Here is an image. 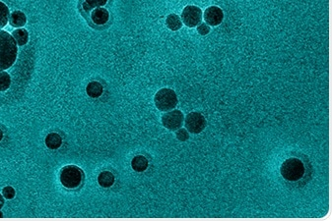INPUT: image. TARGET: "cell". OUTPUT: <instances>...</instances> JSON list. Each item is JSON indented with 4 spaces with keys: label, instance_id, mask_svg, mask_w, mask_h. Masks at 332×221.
Segmentation results:
<instances>
[{
    "label": "cell",
    "instance_id": "cell-1",
    "mask_svg": "<svg viewBox=\"0 0 332 221\" xmlns=\"http://www.w3.org/2000/svg\"><path fill=\"white\" fill-rule=\"evenodd\" d=\"M18 48L13 37L0 30V71L10 68L17 59Z\"/></svg>",
    "mask_w": 332,
    "mask_h": 221
},
{
    "label": "cell",
    "instance_id": "cell-2",
    "mask_svg": "<svg viewBox=\"0 0 332 221\" xmlns=\"http://www.w3.org/2000/svg\"><path fill=\"white\" fill-rule=\"evenodd\" d=\"M281 175L285 180L290 182H296L303 178L305 174V166L301 159L291 157L286 159L281 165Z\"/></svg>",
    "mask_w": 332,
    "mask_h": 221
},
{
    "label": "cell",
    "instance_id": "cell-3",
    "mask_svg": "<svg viewBox=\"0 0 332 221\" xmlns=\"http://www.w3.org/2000/svg\"><path fill=\"white\" fill-rule=\"evenodd\" d=\"M154 102L160 111H170L178 105V95L171 88H162L155 94Z\"/></svg>",
    "mask_w": 332,
    "mask_h": 221
},
{
    "label": "cell",
    "instance_id": "cell-4",
    "mask_svg": "<svg viewBox=\"0 0 332 221\" xmlns=\"http://www.w3.org/2000/svg\"><path fill=\"white\" fill-rule=\"evenodd\" d=\"M83 180V171L75 165H67L60 171V182L68 189L78 188Z\"/></svg>",
    "mask_w": 332,
    "mask_h": 221
},
{
    "label": "cell",
    "instance_id": "cell-5",
    "mask_svg": "<svg viewBox=\"0 0 332 221\" xmlns=\"http://www.w3.org/2000/svg\"><path fill=\"white\" fill-rule=\"evenodd\" d=\"M184 120H185V117H184L183 112L178 109L167 111L162 116V123L164 127H166L167 129L171 131H176L182 128Z\"/></svg>",
    "mask_w": 332,
    "mask_h": 221
},
{
    "label": "cell",
    "instance_id": "cell-6",
    "mask_svg": "<svg viewBox=\"0 0 332 221\" xmlns=\"http://www.w3.org/2000/svg\"><path fill=\"white\" fill-rule=\"evenodd\" d=\"M182 19L184 24L189 28H194L201 23L202 11L199 7L194 5L187 6L182 13Z\"/></svg>",
    "mask_w": 332,
    "mask_h": 221
},
{
    "label": "cell",
    "instance_id": "cell-7",
    "mask_svg": "<svg viewBox=\"0 0 332 221\" xmlns=\"http://www.w3.org/2000/svg\"><path fill=\"white\" fill-rule=\"evenodd\" d=\"M186 128L191 134H199L206 127V119L199 112H190L186 117Z\"/></svg>",
    "mask_w": 332,
    "mask_h": 221
},
{
    "label": "cell",
    "instance_id": "cell-8",
    "mask_svg": "<svg viewBox=\"0 0 332 221\" xmlns=\"http://www.w3.org/2000/svg\"><path fill=\"white\" fill-rule=\"evenodd\" d=\"M203 18L207 25L215 27L222 23L224 19V14L221 8L217 6H210L205 10Z\"/></svg>",
    "mask_w": 332,
    "mask_h": 221
},
{
    "label": "cell",
    "instance_id": "cell-9",
    "mask_svg": "<svg viewBox=\"0 0 332 221\" xmlns=\"http://www.w3.org/2000/svg\"><path fill=\"white\" fill-rule=\"evenodd\" d=\"M91 19L96 25H105L110 19L109 11L105 8L98 7L91 14Z\"/></svg>",
    "mask_w": 332,
    "mask_h": 221
},
{
    "label": "cell",
    "instance_id": "cell-10",
    "mask_svg": "<svg viewBox=\"0 0 332 221\" xmlns=\"http://www.w3.org/2000/svg\"><path fill=\"white\" fill-rule=\"evenodd\" d=\"M9 23L14 28H22L27 23V17L21 11H14L9 16Z\"/></svg>",
    "mask_w": 332,
    "mask_h": 221
},
{
    "label": "cell",
    "instance_id": "cell-11",
    "mask_svg": "<svg viewBox=\"0 0 332 221\" xmlns=\"http://www.w3.org/2000/svg\"><path fill=\"white\" fill-rule=\"evenodd\" d=\"M62 145V139L57 133H50L46 138V146L49 149H57Z\"/></svg>",
    "mask_w": 332,
    "mask_h": 221
},
{
    "label": "cell",
    "instance_id": "cell-12",
    "mask_svg": "<svg viewBox=\"0 0 332 221\" xmlns=\"http://www.w3.org/2000/svg\"><path fill=\"white\" fill-rule=\"evenodd\" d=\"M12 37L15 40L16 44L20 46H23L28 43L29 40V34L27 30L25 29H17L12 33Z\"/></svg>",
    "mask_w": 332,
    "mask_h": 221
},
{
    "label": "cell",
    "instance_id": "cell-13",
    "mask_svg": "<svg viewBox=\"0 0 332 221\" xmlns=\"http://www.w3.org/2000/svg\"><path fill=\"white\" fill-rule=\"evenodd\" d=\"M131 166L134 171L143 172L148 168V160L143 155H137L132 159Z\"/></svg>",
    "mask_w": 332,
    "mask_h": 221
},
{
    "label": "cell",
    "instance_id": "cell-14",
    "mask_svg": "<svg viewBox=\"0 0 332 221\" xmlns=\"http://www.w3.org/2000/svg\"><path fill=\"white\" fill-rule=\"evenodd\" d=\"M98 182H99L100 186H102L104 188H110L114 183V176L110 171H104V172L100 173V175L98 176Z\"/></svg>",
    "mask_w": 332,
    "mask_h": 221
},
{
    "label": "cell",
    "instance_id": "cell-15",
    "mask_svg": "<svg viewBox=\"0 0 332 221\" xmlns=\"http://www.w3.org/2000/svg\"><path fill=\"white\" fill-rule=\"evenodd\" d=\"M103 91H104L103 86L99 82H95V81L89 83L87 85V88H86L87 94L90 97H93V98H97V97L101 96L103 94Z\"/></svg>",
    "mask_w": 332,
    "mask_h": 221
},
{
    "label": "cell",
    "instance_id": "cell-16",
    "mask_svg": "<svg viewBox=\"0 0 332 221\" xmlns=\"http://www.w3.org/2000/svg\"><path fill=\"white\" fill-rule=\"evenodd\" d=\"M166 24H167V27L170 30H172V31H178L183 26V22H182L181 18L177 14H171V15H169L167 17Z\"/></svg>",
    "mask_w": 332,
    "mask_h": 221
},
{
    "label": "cell",
    "instance_id": "cell-17",
    "mask_svg": "<svg viewBox=\"0 0 332 221\" xmlns=\"http://www.w3.org/2000/svg\"><path fill=\"white\" fill-rule=\"evenodd\" d=\"M9 16H10V12L8 7L0 1V29L4 28L8 21H9Z\"/></svg>",
    "mask_w": 332,
    "mask_h": 221
},
{
    "label": "cell",
    "instance_id": "cell-18",
    "mask_svg": "<svg viewBox=\"0 0 332 221\" xmlns=\"http://www.w3.org/2000/svg\"><path fill=\"white\" fill-rule=\"evenodd\" d=\"M11 77L7 72L0 71V91H5L10 88Z\"/></svg>",
    "mask_w": 332,
    "mask_h": 221
},
{
    "label": "cell",
    "instance_id": "cell-19",
    "mask_svg": "<svg viewBox=\"0 0 332 221\" xmlns=\"http://www.w3.org/2000/svg\"><path fill=\"white\" fill-rule=\"evenodd\" d=\"M2 194H3V197L7 200H12L14 197H15V190L10 187V186H7L5 187L3 190H2Z\"/></svg>",
    "mask_w": 332,
    "mask_h": 221
},
{
    "label": "cell",
    "instance_id": "cell-20",
    "mask_svg": "<svg viewBox=\"0 0 332 221\" xmlns=\"http://www.w3.org/2000/svg\"><path fill=\"white\" fill-rule=\"evenodd\" d=\"M85 2L89 4L91 8H98V7H102L106 5L108 0H85Z\"/></svg>",
    "mask_w": 332,
    "mask_h": 221
},
{
    "label": "cell",
    "instance_id": "cell-21",
    "mask_svg": "<svg viewBox=\"0 0 332 221\" xmlns=\"http://www.w3.org/2000/svg\"><path fill=\"white\" fill-rule=\"evenodd\" d=\"M177 138H178L180 141H182V142H186V141L189 140L190 135H189V133H188L187 130H185V129H181V128H180L179 131L177 132Z\"/></svg>",
    "mask_w": 332,
    "mask_h": 221
},
{
    "label": "cell",
    "instance_id": "cell-22",
    "mask_svg": "<svg viewBox=\"0 0 332 221\" xmlns=\"http://www.w3.org/2000/svg\"><path fill=\"white\" fill-rule=\"evenodd\" d=\"M197 32H198L201 36H206V35L209 34V32H210V28H209L208 25H206V24H199V26L197 27Z\"/></svg>",
    "mask_w": 332,
    "mask_h": 221
},
{
    "label": "cell",
    "instance_id": "cell-23",
    "mask_svg": "<svg viewBox=\"0 0 332 221\" xmlns=\"http://www.w3.org/2000/svg\"><path fill=\"white\" fill-rule=\"evenodd\" d=\"M82 6H83V9L85 10V12H90V10L92 9V8L89 6V4H87L86 2H84V3L82 4Z\"/></svg>",
    "mask_w": 332,
    "mask_h": 221
},
{
    "label": "cell",
    "instance_id": "cell-24",
    "mask_svg": "<svg viewBox=\"0 0 332 221\" xmlns=\"http://www.w3.org/2000/svg\"><path fill=\"white\" fill-rule=\"evenodd\" d=\"M3 206H4V198H3V196L0 194V209L3 208Z\"/></svg>",
    "mask_w": 332,
    "mask_h": 221
},
{
    "label": "cell",
    "instance_id": "cell-25",
    "mask_svg": "<svg viewBox=\"0 0 332 221\" xmlns=\"http://www.w3.org/2000/svg\"><path fill=\"white\" fill-rule=\"evenodd\" d=\"M2 139H3V132H2V130L0 129V142H1Z\"/></svg>",
    "mask_w": 332,
    "mask_h": 221
},
{
    "label": "cell",
    "instance_id": "cell-26",
    "mask_svg": "<svg viewBox=\"0 0 332 221\" xmlns=\"http://www.w3.org/2000/svg\"><path fill=\"white\" fill-rule=\"evenodd\" d=\"M2 217H3V215H2V213L0 212V218H2Z\"/></svg>",
    "mask_w": 332,
    "mask_h": 221
}]
</instances>
